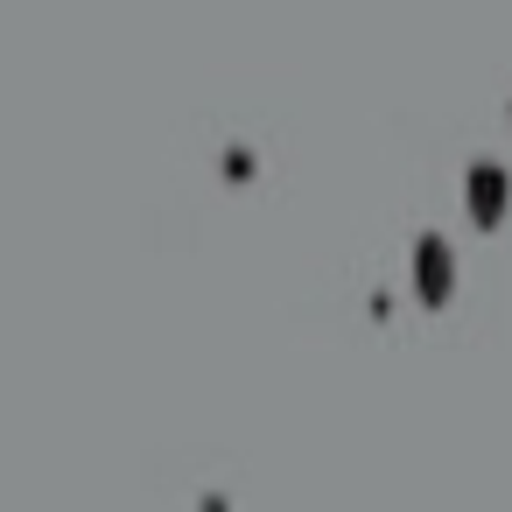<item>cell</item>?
Instances as JSON below:
<instances>
[{"mask_svg":"<svg viewBox=\"0 0 512 512\" xmlns=\"http://www.w3.org/2000/svg\"><path fill=\"white\" fill-rule=\"evenodd\" d=\"M505 204H512V176H505V162H498V155H477V162L463 169V211L491 232V225H505Z\"/></svg>","mask_w":512,"mask_h":512,"instance_id":"2","label":"cell"},{"mask_svg":"<svg viewBox=\"0 0 512 512\" xmlns=\"http://www.w3.org/2000/svg\"><path fill=\"white\" fill-rule=\"evenodd\" d=\"M407 288H414L421 309H449V295H456V246H449L442 232H421V239H414Z\"/></svg>","mask_w":512,"mask_h":512,"instance_id":"1","label":"cell"}]
</instances>
